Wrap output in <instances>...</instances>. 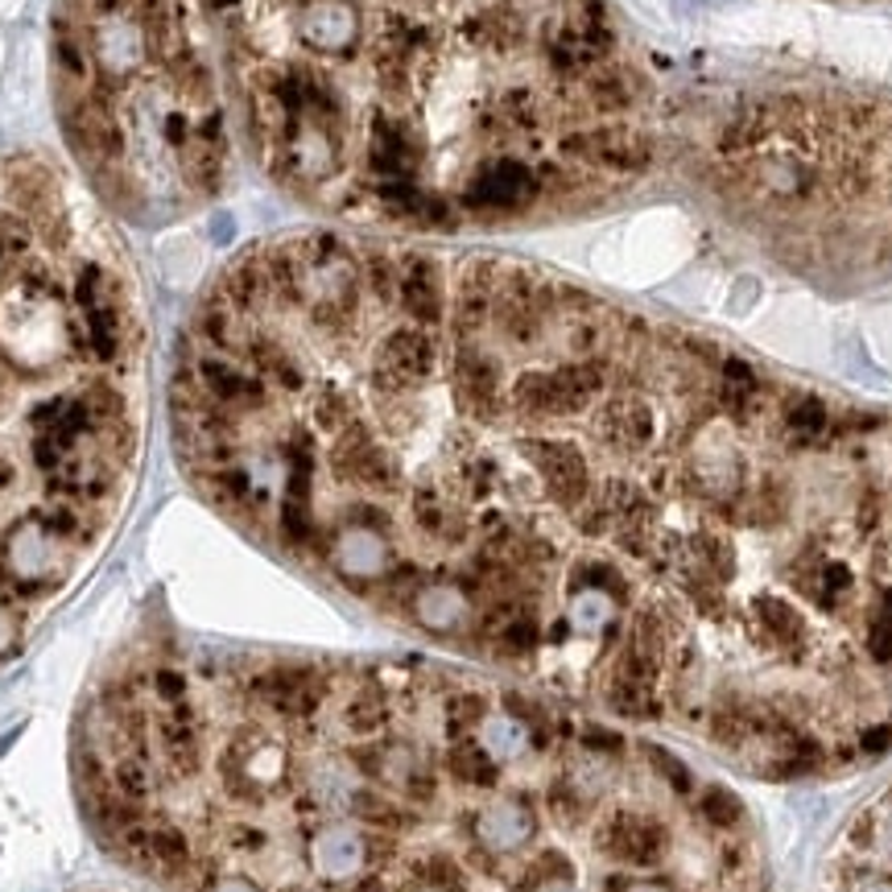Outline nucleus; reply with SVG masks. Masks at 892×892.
Returning a JSON list of instances; mask_svg holds the SVG:
<instances>
[{"mask_svg":"<svg viewBox=\"0 0 892 892\" xmlns=\"http://www.w3.org/2000/svg\"><path fill=\"white\" fill-rule=\"evenodd\" d=\"M537 194H542V182L533 166L516 157H492V161H480L476 174L467 178L459 203L476 215H513V211H525Z\"/></svg>","mask_w":892,"mask_h":892,"instance_id":"nucleus-4","label":"nucleus"},{"mask_svg":"<svg viewBox=\"0 0 892 892\" xmlns=\"http://www.w3.org/2000/svg\"><path fill=\"white\" fill-rule=\"evenodd\" d=\"M868 657L880 661V666H889L892 661V620H884V616L872 620V628H868Z\"/></svg>","mask_w":892,"mask_h":892,"instance_id":"nucleus-20","label":"nucleus"},{"mask_svg":"<svg viewBox=\"0 0 892 892\" xmlns=\"http://www.w3.org/2000/svg\"><path fill=\"white\" fill-rule=\"evenodd\" d=\"M690 549H694V562H699L706 575H715L720 583H727V579L736 575V546H732L727 533H715V529L694 533Z\"/></svg>","mask_w":892,"mask_h":892,"instance_id":"nucleus-12","label":"nucleus"},{"mask_svg":"<svg viewBox=\"0 0 892 892\" xmlns=\"http://www.w3.org/2000/svg\"><path fill=\"white\" fill-rule=\"evenodd\" d=\"M583 100L600 116H620L640 100V75L628 67H595L583 79Z\"/></svg>","mask_w":892,"mask_h":892,"instance_id":"nucleus-7","label":"nucleus"},{"mask_svg":"<svg viewBox=\"0 0 892 892\" xmlns=\"http://www.w3.org/2000/svg\"><path fill=\"white\" fill-rule=\"evenodd\" d=\"M720 405L739 426H748L756 413H760V405H765V384H760V377H756V368L748 360H736V356L723 360Z\"/></svg>","mask_w":892,"mask_h":892,"instance_id":"nucleus-9","label":"nucleus"},{"mask_svg":"<svg viewBox=\"0 0 892 892\" xmlns=\"http://www.w3.org/2000/svg\"><path fill=\"white\" fill-rule=\"evenodd\" d=\"M516 455L521 464L529 467L537 483H542V497H546L549 509L575 521V513L583 509L587 500L595 497V471H591V459L587 450L567 434H549V426H521L516 434Z\"/></svg>","mask_w":892,"mask_h":892,"instance_id":"nucleus-1","label":"nucleus"},{"mask_svg":"<svg viewBox=\"0 0 892 892\" xmlns=\"http://www.w3.org/2000/svg\"><path fill=\"white\" fill-rule=\"evenodd\" d=\"M562 161L575 166H600L607 174H640L653 166V145L633 124H583L558 137Z\"/></svg>","mask_w":892,"mask_h":892,"instance_id":"nucleus-2","label":"nucleus"},{"mask_svg":"<svg viewBox=\"0 0 892 892\" xmlns=\"http://www.w3.org/2000/svg\"><path fill=\"white\" fill-rule=\"evenodd\" d=\"M826 430H830V410H826L823 397L802 393L785 405V434H790V443L810 446L818 443Z\"/></svg>","mask_w":892,"mask_h":892,"instance_id":"nucleus-11","label":"nucleus"},{"mask_svg":"<svg viewBox=\"0 0 892 892\" xmlns=\"http://www.w3.org/2000/svg\"><path fill=\"white\" fill-rule=\"evenodd\" d=\"M476 46H483V51H497V54H509L516 51L521 42H525V21L516 18L513 9H488V13H480V18L467 21L464 30Z\"/></svg>","mask_w":892,"mask_h":892,"instance_id":"nucleus-10","label":"nucleus"},{"mask_svg":"<svg viewBox=\"0 0 892 892\" xmlns=\"http://www.w3.org/2000/svg\"><path fill=\"white\" fill-rule=\"evenodd\" d=\"M889 744H892V727H884V723H876V727H863V732H859V752L863 756L889 752Z\"/></svg>","mask_w":892,"mask_h":892,"instance_id":"nucleus-22","label":"nucleus"},{"mask_svg":"<svg viewBox=\"0 0 892 892\" xmlns=\"http://www.w3.org/2000/svg\"><path fill=\"white\" fill-rule=\"evenodd\" d=\"M587 426H591V438L607 455H620V459H636V455H645L657 443V413H653V405L636 389L620 384V377L616 389L591 410Z\"/></svg>","mask_w":892,"mask_h":892,"instance_id":"nucleus-3","label":"nucleus"},{"mask_svg":"<svg viewBox=\"0 0 892 892\" xmlns=\"http://www.w3.org/2000/svg\"><path fill=\"white\" fill-rule=\"evenodd\" d=\"M785 504H790V492H785V483L777 480V476H769V480L760 483V492H756V509H760V521H765V525L781 521V516H785Z\"/></svg>","mask_w":892,"mask_h":892,"instance_id":"nucleus-19","label":"nucleus"},{"mask_svg":"<svg viewBox=\"0 0 892 892\" xmlns=\"http://www.w3.org/2000/svg\"><path fill=\"white\" fill-rule=\"evenodd\" d=\"M54 63L63 67L67 79H91V58H87L83 42L70 34V25L63 21L58 34H54Z\"/></svg>","mask_w":892,"mask_h":892,"instance_id":"nucleus-17","label":"nucleus"},{"mask_svg":"<svg viewBox=\"0 0 892 892\" xmlns=\"http://www.w3.org/2000/svg\"><path fill=\"white\" fill-rule=\"evenodd\" d=\"M756 723H752V711L748 706H720L715 720H711V739L715 744H744V736H752Z\"/></svg>","mask_w":892,"mask_h":892,"instance_id":"nucleus-18","label":"nucleus"},{"mask_svg":"<svg viewBox=\"0 0 892 892\" xmlns=\"http://www.w3.org/2000/svg\"><path fill=\"white\" fill-rule=\"evenodd\" d=\"M302 37L323 54H352V46H356V21H352L347 4H339V0H314L306 25H302Z\"/></svg>","mask_w":892,"mask_h":892,"instance_id":"nucleus-8","label":"nucleus"},{"mask_svg":"<svg viewBox=\"0 0 892 892\" xmlns=\"http://www.w3.org/2000/svg\"><path fill=\"white\" fill-rule=\"evenodd\" d=\"M640 756L649 760V769L657 772V777H661V781H666L678 798H690V793H694V772H690L673 752L657 748V744H640Z\"/></svg>","mask_w":892,"mask_h":892,"instance_id":"nucleus-16","label":"nucleus"},{"mask_svg":"<svg viewBox=\"0 0 892 892\" xmlns=\"http://www.w3.org/2000/svg\"><path fill=\"white\" fill-rule=\"evenodd\" d=\"M417 157H422V141L413 133V124L377 112L368 124V170L377 178H413Z\"/></svg>","mask_w":892,"mask_h":892,"instance_id":"nucleus-6","label":"nucleus"},{"mask_svg":"<svg viewBox=\"0 0 892 892\" xmlns=\"http://www.w3.org/2000/svg\"><path fill=\"white\" fill-rule=\"evenodd\" d=\"M756 620L765 624V633H769L777 645H798L802 633H806V624H802V616H798V607H793L790 600H777V595L756 600Z\"/></svg>","mask_w":892,"mask_h":892,"instance_id":"nucleus-13","label":"nucleus"},{"mask_svg":"<svg viewBox=\"0 0 892 892\" xmlns=\"http://www.w3.org/2000/svg\"><path fill=\"white\" fill-rule=\"evenodd\" d=\"M699 814H703L706 826H715V830H723V835H736L739 826H744V802H739L732 790H723V785L703 790V798H699Z\"/></svg>","mask_w":892,"mask_h":892,"instance_id":"nucleus-14","label":"nucleus"},{"mask_svg":"<svg viewBox=\"0 0 892 892\" xmlns=\"http://www.w3.org/2000/svg\"><path fill=\"white\" fill-rule=\"evenodd\" d=\"M720 863L732 876H744V868L752 863V847H748L744 839H732V835H727V839L720 843Z\"/></svg>","mask_w":892,"mask_h":892,"instance_id":"nucleus-21","label":"nucleus"},{"mask_svg":"<svg viewBox=\"0 0 892 892\" xmlns=\"http://www.w3.org/2000/svg\"><path fill=\"white\" fill-rule=\"evenodd\" d=\"M497 112L513 133H533V129L542 124V103H537V96H533L529 87H509V91H500Z\"/></svg>","mask_w":892,"mask_h":892,"instance_id":"nucleus-15","label":"nucleus"},{"mask_svg":"<svg viewBox=\"0 0 892 892\" xmlns=\"http://www.w3.org/2000/svg\"><path fill=\"white\" fill-rule=\"evenodd\" d=\"M876 525H880V500H876V497H863V500H859V529L872 533Z\"/></svg>","mask_w":892,"mask_h":892,"instance_id":"nucleus-23","label":"nucleus"},{"mask_svg":"<svg viewBox=\"0 0 892 892\" xmlns=\"http://www.w3.org/2000/svg\"><path fill=\"white\" fill-rule=\"evenodd\" d=\"M397 302L393 314L410 319L417 326H443L446 323V298L450 286L443 277V265L434 257L410 253V257H397Z\"/></svg>","mask_w":892,"mask_h":892,"instance_id":"nucleus-5","label":"nucleus"}]
</instances>
